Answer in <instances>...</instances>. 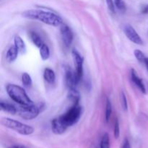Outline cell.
Returning a JSON list of instances; mask_svg holds the SVG:
<instances>
[{
  "instance_id": "cell-1",
  "label": "cell",
  "mask_w": 148,
  "mask_h": 148,
  "mask_svg": "<svg viewBox=\"0 0 148 148\" xmlns=\"http://www.w3.org/2000/svg\"><path fill=\"white\" fill-rule=\"evenodd\" d=\"M23 17L32 20H38L49 25L58 27L62 25V17L52 12L44 11L41 10H30L24 12Z\"/></svg>"
},
{
  "instance_id": "cell-2",
  "label": "cell",
  "mask_w": 148,
  "mask_h": 148,
  "mask_svg": "<svg viewBox=\"0 0 148 148\" xmlns=\"http://www.w3.org/2000/svg\"><path fill=\"white\" fill-rule=\"evenodd\" d=\"M6 90L11 99L20 106L33 104L32 100L29 98L25 90L22 87L14 84H8L6 87Z\"/></svg>"
},
{
  "instance_id": "cell-3",
  "label": "cell",
  "mask_w": 148,
  "mask_h": 148,
  "mask_svg": "<svg viewBox=\"0 0 148 148\" xmlns=\"http://www.w3.org/2000/svg\"><path fill=\"white\" fill-rule=\"evenodd\" d=\"M1 124L4 127L13 130L22 135H30L34 132V129L27 124L10 118H2Z\"/></svg>"
},
{
  "instance_id": "cell-4",
  "label": "cell",
  "mask_w": 148,
  "mask_h": 148,
  "mask_svg": "<svg viewBox=\"0 0 148 148\" xmlns=\"http://www.w3.org/2000/svg\"><path fill=\"white\" fill-rule=\"evenodd\" d=\"M82 115V107L79 104H74L60 118L67 127H72L78 122Z\"/></svg>"
},
{
  "instance_id": "cell-5",
  "label": "cell",
  "mask_w": 148,
  "mask_h": 148,
  "mask_svg": "<svg viewBox=\"0 0 148 148\" xmlns=\"http://www.w3.org/2000/svg\"><path fill=\"white\" fill-rule=\"evenodd\" d=\"M40 113V108L38 106L30 105L21 106L17 108V114L23 119L32 120L36 119Z\"/></svg>"
},
{
  "instance_id": "cell-6",
  "label": "cell",
  "mask_w": 148,
  "mask_h": 148,
  "mask_svg": "<svg viewBox=\"0 0 148 148\" xmlns=\"http://www.w3.org/2000/svg\"><path fill=\"white\" fill-rule=\"evenodd\" d=\"M72 57H73L74 62H75V77H76L77 84L79 83L82 79V76H83V62L84 59L79 52L77 51L76 50H73L72 52Z\"/></svg>"
},
{
  "instance_id": "cell-7",
  "label": "cell",
  "mask_w": 148,
  "mask_h": 148,
  "mask_svg": "<svg viewBox=\"0 0 148 148\" xmlns=\"http://www.w3.org/2000/svg\"><path fill=\"white\" fill-rule=\"evenodd\" d=\"M124 32L125 33L126 36L132 42L137 45H141V46L144 44V42H143L142 38L140 37V35L137 33V32L136 31L135 29L132 26L130 25H126L124 28Z\"/></svg>"
},
{
  "instance_id": "cell-8",
  "label": "cell",
  "mask_w": 148,
  "mask_h": 148,
  "mask_svg": "<svg viewBox=\"0 0 148 148\" xmlns=\"http://www.w3.org/2000/svg\"><path fill=\"white\" fill-rule=\"evenodd\" d=\"M61 35L64 43L66 47H69L73 41V33L69 26L66 25H62L61 26Z\"/></svg>"
},
{
  "instance_id": "cell-9",
  "label": "cell",
  "mask_w": 148,
  "mask_h": 148,
  "mask_svg": "<svg viewBox=\"0 0 148 148\" xmlns=\"http://www.w3.org/2000/svg\"><path fill=\"white\" fill-rule=\"evenodd\" d=\"M68 127L62 121L60 117L53 119L51 121V130L55 134H62Z\"/></svg>"
},
{
  "instance_id": "cell-10",
  "label": "cell",
  "mask_w": 148,
  "mask_h": 148,
  "mask_svg": "<svg viewBox=\"0 0 148 148\" xmlns=\"http://www.w3.org/2000/svg\"><path fill=\"white\" fill-rule=\"evenodd\" d=\"M65 79H66V85L69 88H73L77 85L75 72H73L69 66L65 67Z\"/></svg>"
},
{
  "instance_id": "cell-11",
  "label": "cell",
  "mask_w": 148,
  "mask_h": 148,
  "mask_svg": "<svg viewBox=\"0 0 148 148\" xmlns=\"http://www.w3.org/2000/svg\"><path fill=\"white\" fill-rule=\"evenodd\" d=\"M131 78L132 82H134V85L140 90L143 93H146V88L145 86V84L143 83V81L140 77L137 75V72L134 69H132L131 70Z\"/></svg>"
},
{
  "instance_id": "cell-12",
  "label": "cell",
  "mask_w": 148,
  "mask_h": 148,
  "mask_svg": "<svg viewBox=\"0 0 148 148\" xmlns=\"http://www.w3.org/2000/svg\"><path fill=\"white\" fill-rule=\"evenodd\" d=\"M19 50L15 46H12L8 49L6 54V59L9 62H13L17 59L19 53Z\"/></svg>"
},
{
  "instance_id": "cell-13",
  "label": "cell",
  "mask_w": 148,
  "mask_h": 148,
  "mask_svg": "<svg viewBox=\"0 0 148 148\" xmlns=\"http://www.w3.org/2000/svg\"><path fill=\"white\" fill-rule=\"evenodd\" d=\"M67 97L73 103V105L74 104H79L80 95H79V92L75 88H69Z\"/></svg>"
},
{
  "instance_id": "cell-14",
  "label": "cell",
  "mask_w": 148,
  "mask_h": 148,
  "mask_svg": "<svg viewBox=\"0 0 148 148\" xmlns=\"http://www.w3.org/2000/svg\"><path fill=\"white\" fill-rule=\"evenodd\" d=\"M0 107H1V111H4L5 112L10 113V114L14 115L17 113V109L16 107L12 104L8 102H4V101H1L0 102Z\"/></svg>"
},
{
  "instance_id": "cell-15",
  "label": "cell",
  "mask_w": 148,
  "mask_h": 148,
  "mask_svg": "<svg viewBox=\"0 0 148 148\" xmlns=\"http://www.w3.org/2000/svg\"><path fill=\"white\" fill-rule=\"evenodd\" d=\"M43 78L47 82L50 84H53L56 79V75L53 70L50 68H46L43 72Z\"/></svg>"
},
{
  "instance_id": "cell-16",
  "label": "cell",
  "mask_w": 148,
  "mask_h": 148,
  "mask_svg": "<svg viewBox=\"0 0 148 148\" xmlns=\"http://www.w3.org/2000/svg\"><path fill=\"white\" fill-rule=\"evenodd\" d=\"M30 37L31 38V40L33 41V43H34V45L37 47L40 48V46L43 44V41L42 38L40 37V35L38 33L35 31H31L30 33Z\"/></svg>"
},
{
  "instance_id": "cell-17",
  "label": "cell",
  "mask_w": 148,
  "mask_h": 148,
  "mask_svg": "<svg viewBox=\"0 0 148 148\" xmlns=\"http://www.w3.org/2000/svg\"><path fill=\"white\" fill-rule=\"evenodd\" d=\"M14 46L18 49L19 51L21 52V53H23V52L25 51V42L23 41V40L22 39V38L20 37V36H16L15 37H14Z\"/></svg>"
},
{
  "instance_id": "cell-18",
  "label": "cell",
  "mask_w": 148,
  "mask_h": 148,
  "mask_svg": "<svg viewBox=\"0 0 148 148\" xmlns=\"http://www.w3.org/2000/svg\"><path fill=\"white\" fill-rule=\"evenodd\" d=\"M40 58H41L42 60L46 61L47 59H49V58L50 57V50H49V48L46 43H43L40 48Z\"/></svg>"
},
{
  "instance_id": "cell-19",
  "label": "cell",
  "mask_w": 148,
  "mask_h": 148,
  "mask_svg": "<svg viewBox=\"0 0 148 148\" xmlns=\"http://www.w3.org/2000/svg\"><path fill=\"white\" fill-rule=\"evenodd\" d=\"M111 114H112V104L111 101L108 98L106 99V114H105V120L106 122H108L111 119Z\"/></svg>"
},
{
  "instance_id": "cell-20",
  "label": "cell",
  "mask_w": 148,
  "mask_h": 148,
  "mask_svg": "<svg viewBox=\"0 0 148 148\" xmlns=\"http://www.w3.org/2000/svg\"><path fill=\"white\" fill-rule=\"evenodd\" d=\"M100 148H110V139L107 133H105L103 135L100 144Z\"/></svg>"
},
{
  "instance_id": "cell-21",
  "label": "cell",
  "mask_w": 148,
  "mask_h": 148,
  "mask_svg": "<svg viewBox=\"0 0 148 148\" xmlns=\"http://www.w3.org/2000/svg\"><path fill=\"white\" fill-rule=\"evenodd\" d=\"M22 82L26 87H29L32 85L31 77L27 72H24L22 75Z\"/></svg>"
},
{
  "instance_id": "cell-22",
  "label": "cell",
  "mask_w": 148,
  "mask_h": 148,
  "mask_svg": "<svg viewBox=\"0 0 148 148\" xmlns=\"http://www.w3.org/2000/svg\"><path fill=\"white\" fill-rule=\"evenodd\" d=\"M134 56H135L136 59H137L139 62H141V63H144L145 61V59L147 58L145 56V55L144 54V53H143L142 51L139 50V49L134 50Z\"/></svg>"
},
{
  "instance_id": "cell-23",
  "label": "cell",
  "mask_w": 148,
  "mask_h": 148,
  "mask_svg": "<svg viewBox=\"0 0 148 148\" xmlns=\"http://www.w3.org/2000/svg\"><path fill=\"white\" fill-rule=\"evenodd\" d=\"M114 137L116 139H118L120 135V128H119V123L118 119H116L114 123Z\"/></svg>"
},
{
  "instance_id": "cell-24",
  "label": "cell",
  "mask_w": 148,
  "mask_h": 148,
  "mask_svg": "<svg viewBox=\"0 0 148 148\" xmlns=\"http://www.w3.org/2000/svg\"><path fill=\"white\" fill-rule=\"evenodd\" d=\"M121 104L123 109H124V111H127V108H128V105H127V98H126V95L124 92H121Z\"/></svg>"
},
{
  "instance_id": "cell-25",
  "label": "cell",
  "mask_w": 148,
  "mask_h": 148,
  "mask_svg": "<svg viewBox=\"0 0 148 148\" xmlns=\"http://www.w3.org/2000/svg\"><path fill=\"white\" fill-rule=\"evenodd\" d=\"M114 1H115L116 6L119 10L121 11H124L126 10L125 3L123 0H114Z\"/></svg>"
},
{
  "instance_id": "cell-26",
  "label": "cell",
  "mask_w": 148,
  "mask_h": 148,
  "mask_svg": "<svg viewBox=\"0 0 148 148\" xmlns=\"http://www.w3.org/2000/svg\"><path fill=\"white\" fill-rule=\"evenodd\" d=\"M108 10L112 12H115V3L113 0H106Z\"/></svg>"
},
{
  "instance_id": "cell-27",
  "label": "cell",
  "mask_w": 148,
  "mask_h": 148,
  "mask_svg": "<svg viewBox=\"0 0 148 148\" xmlns=\"http://www.w3.org/2000/svg\"><path fill=\"white\" fill-rule=\"evenodd\" d=\"M122 148H131L130 142H129V140H127V139H125V140H124L122 145Z\"/></svg>"
},
{
  "instance_id": "cell-28",
  "label": "cell",
  "mask_w": 148,
  "mask_h": 148,
  "mask_svg": "<svg viewBox=\"0 0 148 148\" xmlns=\"http://www.w3.org/2000/svg\"><path fill=\"white\" fill-rule=\"evenodd\" d=\"M8 148H28L25 145H14L10 146Z\"/></svg>"
},
{
  "instance_id": "cell-29",
  "label": "cell",
  "mask_w": 148,
  "mask_h": 148,
  "mask_svg": "<svg viewBox=\"0 0 148 148\" xmlns=\"http://www.w3.org/2000/svg\"><path fill=\"white\" fill-rule=\"evenodd\" d=\"M142 12H143V14H148V4H147V5H145L143 7V10H142Z\"/></svg>"
},
{
  "instance_id": "cell-30",
  "label": "cell",
  "mask_w": 148,
  "mask_h": 148,
  "mask_svg": "<svg viewBox=\"0 0 148 148\" xmlns=\"http://www.w3.org/2000/svg\"><path fill=\"white\" fill-rule=\"evenodd\" d=\"M144 64H145L146 67H147V70H148V58H146L145 61V62H144Z\"/></svg>"
}]
</instances>
